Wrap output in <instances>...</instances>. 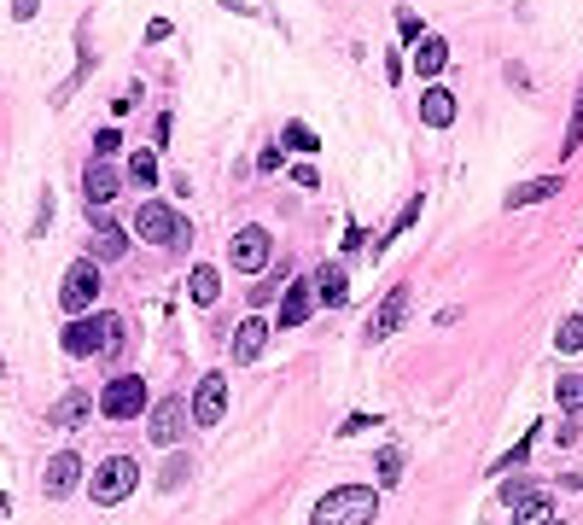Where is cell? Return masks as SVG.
Returning <instances> with one entry per match:
<instances>
[{
  "mask_svg": "<svg viewBox=\"0 0 583 525\" xmlns=\"http://www.w3.org/2000/svg\"><path fill=\"white\" fill-rule=\"evenodd\" d=\"M379 514V490L374 485H339L315 502L309 525H374Z\"/></svg>",
  "mask_w": 583,
  "mask_h": 525,
  "instance_id": "obj_1",
  "label": "cell"
},
{
  "mask_svg": "<svg viewBox=\"0 0 583 525\" xmlns=\"http://www.w3.org/2000/svg\"><path fill=\"white\" fill-rule=\"evenodd\" d=\"M135 479H140L135 455H111V461H100V467H94V479H88V496H94L100 508H117V502L135 490Z\"/></svg>",
  "mask_w": 583,
  "mask_h": 525,
  "instance_id": "obj_2",
  "label": "cell"
},
{
  "mask_svg": "<svg viewBox=\"0 0 583 525\" xmlns=\"http://www.w3.org/2000/svg\"><path fill=\"white\" fill-rule=\"evenodd\" d=\"M135 234L140 240H152V245H187L193 240V228H187L170 205H140L135 210Z\"/></svg>",
  "mask_w": 583,
  "mask_h": 525,
  "instance_id": "obj_3",
  "label": "cell"
},
{
  "mask_svg": "<svg viewBox=\"0 0 583 525\" xmlns=\"http://www.w3.org/2000/svg\"><path fill=\"white\" fill-rule=\"evenodd\" d=\"M146 409H152V403H146V380H135V374L111 380L105 385V397H100L105 420H135V415H146Z\"/></svg>",
  "mask_w": 583,
  "mask_h": 525,
  "instance_id": "obj_4",
  "label": "cell"
},
{
  "mask_svg": "<svg viewBox=\"0 0 583 525\" xmlns=\"http://www.w3.org/2000/svg\"><path fill=\"white\" fill-rule=\"evenodd\" d=\"M94 298H100V263L82 257V263H70L65 286H59V304H65V315H82Z\"/></svg>",
  "mask_w": 583,
  "mask_h": 525,
  "instance_id": "obj_5",
  "label": "cell"
},
{
  "mask_svg": "<svg viewBox=\"0 0 583 525\" xmlns=\"http://www.w3.org/2000/svg\"><path fill=\"white\" fill-rule=\"evenodd\" d=\"M228 257H234V269H245V275H263V269H269V257H275L269 228H240L234 245H228Z\"/></svg>",
  "mask_w": 583,
  "mask_h": 525,
  "instance_id": "obj_6",
  "label": "cell"
},
{
  "mask_svg": "<svg viewBox=\"0 0 583 525\" xmlns=\"http://www.w3.org/2000/svg\"><path fill=\"white\" fill-rule=\"evenodd\" d=\"M222 415H228V380H222V374H205L199 391H193V420H199V426H216Z\"/></svg>",
  "mask_w": 583,
  "mask_h": 525,
  "instance_id": "obj_7",
  "label": "cell"
},
{
  "mask_svg": "<svg viewBox=\"0 0 583 525\" xmlns=\"http://www.w3.org/2000/svg\"><path fill=\"white\" fill-rule=\"evenodd\" d=\"M181 426H187V409L175 403V397H164V403H152V415H146V432H152V444H181Z\"/></svg>",
  "mask_w": 583,
  "mask_h": 525,
  "instance_id": "obj_8",
  "label": "cell"
},
{
  "mask_svg": "<svg viewBox=\"0 0 583 525\" xmlns=\"http://www.w3.org/2000/svg\"><path fill=\"white\" fill-rule=\"evenodd\" d=\"M403 315H409V292H403V286H391V292L379 298V315L368 321V345H379V339H391V333L403 327Z\"/></svg>",
  "mask_w": 583,
  "mask_h": 525,
  "instance_id": "obj_9",
  "label": "cell"
},
{
  "mask_svg": "<svg viewBox=\"0 0 583 525\" xmlns=\"http://www.w3.org/2000/svg\"><path fill=\"white\" fill-rule=\"evenodd\" d=\"M76 485H82V461H76V450H59L53 461H47V479H41V490H47L53 502H65Z\"/></svg>",
  "mask_w": 583,
  "mask_h": 525,
  "instance_id": "obj_10",
  "label": "cell"
},
{
  "mask_svg": "<svg viewBox=\"0 0 583 525\" xmlns=\"http://www.w3.org/2000/svg\"><path fill=\"white\" fill-rule=\"evenodd\" d=\"M59 345H65L70 356H100V350H105V315H100V321H76V315H70V327H65V339H59Z\"/></svg>",
  "mask_w": 583,
  "mask_h": 525,
  "instance_id": "obj_11",
  "label": "cell"
},
{
  "mask_svg": "<svg viewBox=\"0 0 583 525\" xmlns=\"http://www.w3.org/2000/svg\"><path fill=\"white\" fill-rule=\"evenodd\" d=\"M117 187H123V175L111 170L105 158H94V164H88V175H82V193H88V205H111V199H117Z\"/></svg>",
  "mask_w": 583,
  "mask_h": 525,
  "instance_id": "obj_12",
  "label": "cell"
},
{
  "mask_svg": "<svg viewBox=\"0 0 583 525\" xmlns=\"http://www.w3.org/2000/svg\"><path fill=\"white\" fill-rule=\"evenodd\" d=\"M263 345H269V321H263V315L240 321V333H234V362H257Z\"/></svg>",
  "mask_w": 583,
  "mask_h": 525,
  "instance_id": "obj_13",
  "label": "cell"
},
{
  "mask_svg": "<svg viewBox=\"0 0 583 525\" xmlns=\"http://www.w3.org/2000/svg\"><path fill=\"white\" fill-rule=\"evenodd\" d=\"M309 304H315L309 280H292V286H286V304H280V327H304V321H309Z\"/></svg>",
  "mask_w": 583,
  "mask_h": 525,
  "instance_id": "obj_14",
  "label": "cell"
},
{
  "mask_svg": "<svg viewBox=\"0 0 583 525\" xmlns=\"http://www.w3.org/2000/svg\"><path fill=\"white\" fill-rule=\"evenodd\" d=\"M449 65V41L444 35H420V47H414V70L420 76H438Z\"/></svg>",
  "mask_w": 583,
  "mask_h": 525,
  "instance_id": "obj_15",
  "label": "cell"
},
{
  "mask_svg": "<svg viewBox=\"0 0 583 525\" xmlns=\"http://www.w3.org/2000/svg\"><path fill=\"white\" fill-rule=\"evenodd\" d=\"M560 193V175H543V181H519L514 193H508V210H525V205H543Z\"/></svg>",
  "mask_w": 583,
  "mask_h": 525,
  "instance_id": "obj_16",
  "label": "cell"
},
{
  "mask_svg": "<svg viewBox=\"0 0 583 525\" xmlns=\"http://www.w3.org/2000/svg\"><path fill=\"white\" fill-rule=\"evenodd\" d=\"M420 117H426L432 129H449V123H455V94H444V88H426V100H420Z\"/></svg>",
  "mask_w": 583,
  "mask_h": 525,
  "instance_id": "obj_17",
  "label": "cell"
},
{
  "mask_svg": "<svg viewBox=\"0 0 583 525\" xmlns=\"http://www.w3.org/2000/svg\"><path fill=\"white\" fill-rule=\"evenodd\" d=\"M123 251H129V234L111 228V222H100V234H94V263H117Z\"/></svg>",
  "mask_w": 583,
  "mask_h": 525,
  "instance_id": "obj_18",
  "label": "cell"
},
{
  "mask_svg": "<svg viewBox=\"0 0 583 525\" xmlns=\"http://www.w3.org/2000/svg\"><path fill=\"white\" fill-rule=\"evenodd\" d=\"M187 292H193V304H216V298H222V280H216V269H210V263H199V269H193V275H187Z\"/></svg>",
  "mask_w": 583,
  "mask_h": 525,
  "instance_id": "obj_19",
  "label": "cell"
},
{
  "mask_svg": "<svg viewBox=\"0 0 583 525\" xmlns=\"http://www.w3.org/2000/svg\"><path fill=\"white\" fill-rule=\"evenodd\" d=\"M344 292H350V286H344V269L327 263V269L315 275V298H321V304H344Z\"/></svg>",
  "mask_w": 583,
  "mask_h": 525,
  "instance_id": "obj_20",
  "label": "cell"
},
{
  "mask_svg": "<svg viewBox=\"0 0 583 525\" xmlns=\"http://www.w3.org/2000/svg\"><path fill=\"white\" fill-rule=\"evenodd\" d=\"M549 514H554V508H549V496H543V485L531 490L525 502H514V525H543Z\"/></svg>",
  "mask_w": 583,
  "mask_h": 525,
  "instance_id": "obj_21",
  "label": "cell"
},
{
  "mask_svg": "<svg viewBox=\"0 0 583 525\" xmlns=\"http://www.w3.org/2000/svg\"><path fill=\"white\" fill-rule=\"evenodd\" d=\"M82 420H88V397H82V391H70V397H59V403H53V426H82Z\"/></svg>",
  "mask_w": 583,
  "mask_h": 525,
  "instance_id": "obj_22",
  "label": "cell"
},
{
  "mask_svg": "<svg viewBox=\"0 0 583 525\" xmlns=\"http://www.w3.org/2000/svg\"><path fill=\"white\" fill-rule=\"evenodd\" d=\"M554 350H566V356L583 350V315H566V321L554 327Z\"/></svg>",
  "mask_w": 583,
  "mask_h": 525,
  "instance_id": "obj_23",
  "label": "cell"
},
{
  "mask_svg": "<svg viewBox=\"0 0 583 525\" xmlns=\"http://www.w3.org/2000/svg\"><path fill=\"white\" fill-rule=\"evenodd\" d=\"M554 397H560L566 415H583V374H566V380L554 385Z\"/></svg>",
  "mask_w": 583,
  "mask_h": 525,
  "instance_id": "obj_24",
  "label": "cell"
},
{
  "mask_svg": "<svg viewBox=\"0 0 583 525\" xmlns=\"http://www.w3.org/2000/svg\"><path fill=\"white\" fill-rule=\"evenodd\" d=\"M129 181H135V187H152V181H158V152H135V158H129Z\"/></svg>",
  "mask_w": 583,
  "mask_h": 525,
  "instance_id": "obj_25",
  "label": "cell"
},
{
  "mask_svg": "<svg viewBox=\"0 0 583 525\" xmlns=\"http://www.w3.org/2000/svg\"><path fill=\"white\" fill-rule=\"evenodd\" d=\"M578 146H583V88H578V105H572V123H566V140H560V152L572 158Z\"/></svg>",
  "mask_w": 583,
  "mask_h": 525,
  "instance_id": "obj_26",
  "label": "cell"
},
{
  "mask_svg": "<svg viewBox=\"0 0 583 525\" xmlns=\"http://www.w3.org/2000/svg\"><path fill=\"white\" fill-rule=\"evenodd\" d=\"M286 146L292 152H315V135H309L304 123H286Z\"/></svg>",
  "mask_w": 583,
  "mask_h": 525,
  "instance_id": "obj_27",
  "label": "cell"
},
{
  "mask_svg": "<svg viewBox=\"0 0 583 525\" xmlns=\"http://www.w3.org/2000/svg\"><path fill=\"white\" fill-rule=\"evenodd\" d=\"M397 473H403V455H397V450H379V479H385V485H397Z\"/></svg>",
  "mask_w": 583,
  "mask_h": 525,
  "instance_id": "obj_28",
  "label": "cell"
},
{
  "mask_svg": "<svg viewBox=\"0 0 583 525\" xmlns=\"http://www.w3.org/2000/svg\"><path fill=\"white\" fill-rule=\"evenodd\" d=\"M531 479H508V485H502V502H508V508H514V502H525V496H531Z\"/></svg>",
  "mask_w": 583,
  "mask_h": 525,
  "instance_id": "obj_29",
  "label": "cell"
},
{
  "mask_svg": "<svg viewBox=\"0 0 583 525\" xmlns=\"http://www.w3.org/2000/svg\"><path fill=\"white\" fill-rule=\"evenodd\" d=\"M531 438H537V432H531ZM531 438H519L514 450H508V455H502V461H496V467H502V473H508V467H519V461L531 455Z\"/></svg>",
  "mask_w": 583,
  "mask_h": 525,
  "instance_id": "obj_30",
  "label": "cell"
},
{
  "mask_svg": "<svg viewBox=\"0 0 583 525\" xmlns=\"http://www.w3.org/2000/svg\"><path fill=\"white\" fill-rule=\"evenodd\" d=\"M117 146H123V135H117V129H100V135H94V152H100V158H111Z\"/></svg>",
  "mask_w": 583,
  "mask_h": 525,
  "instance_id": "obj_31",
  "label": "cell"
},
{
  "mask_svg": "<svg viewBox=\"0 0 583 525\" xmlns=\"http://www.w3.org/2000/svg\"><path fill=\"white\" fill-rule=\"evenodd\" d=\"M181 479H187V455H175L170 467H164V490H175Z\"/></svg>",
  "mask_w": 583,
  "mask_h": 525,
  "instance_id": "obj_32",
  "label": "cell"
},
{
  "mask_svg": "<svg viewBox=\"0 0 583 525\" xmlns=\"http://www.w3.org/2000/svg\"><path fill=\"white\" fill-rule=\"evenodd\" d=\"M397 35H403V41H420V18H414V12H397Z\"/></svg>",
  "mask_w": 583,
  "mask_h": 525,
  "instance_id": "obj_33",
  "label": "cell"
},
{
  "mask_svg": "<svg viewBox=\"0 0 583 525\" xmlns=\"http://www.w3.org/2000/svg\"><path fill=\"white\" fill-rule=\"evenodd\" d=\"M554 444H578V415L560 420V432H554Z\"/></svg>",
  "mask_w": 583,
  "mask_h": 525,
  "instance_id": "obj_34",
  "label": "cell"
},
{
  "mask_svg": "<svg viewBox=\"0 0 583 525\" xmlns=\"http://www.w3.org/2000/svg\"><path fill=\"white\" fill-rule=\"evenodd\" d=\"M35 6H41V0H12V18H18V24H30Z\"/></svg>",
  "mask_w": 583,
  "mask_h": 525,
  "instance_id": "obj_35",
  "label": "cell"
},
{
  "mask_svg": "<svg viewBox=\"0 0 583 525\" xmlns=\"http://www.w3.org/2000/svg\"><path fill=\"white\" fill-rule=\"evenodd\" d=\"M257 170L269 175V170H280V146H263V158H257Z\"/></svg>",
  "mask_w": 583,
  "mask_h": 525,
  "instance_id": "obj_36",
  "label": "cell"
},
{
  "mask_svg": "<svg viewBox=\"0 0 583 525\" xmlns=\"http://www.w3.org/2000/svg\"><path fill=\"white\" fill-rule=\"evenodd\" d=\"M543 525H560V520H554V514H549V520H543Z\"/></svg>",
  "mask_w": 583,
  "mask_h": 525,
  "instance_id": "obj_37",
  "label": "cell"
}]
</instances>
